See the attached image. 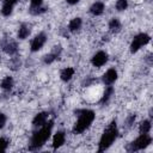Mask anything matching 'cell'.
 <instances>
[{"label": "cell", "instance_id": "6da1fadb", "mask_svg": "<svg viewBox=\"0 0 153 153\" xmlns=\"http://www.w3.org/2000/svg\"><path fill=\"white\" fill-rule=\"evenodd\" d=\"M78 114H79L78 115L79 120L74 124V128H73L74 134H80L84 130H86L92 123V121L94 120V112L92 110H80L78 111Z\"/></svg>", "mask_w": 153, "mask_h": 153}, {"label": "cell", "instance_id": "7a4b0ae2", "mask_svg": "<svg viewBox=\"0 0 153 153\" xmlns=\"http://www.w3.org/2000/svg\"><path fill=\"white\" fill-rule=\"evenodd\" d=\"M51 128H53V121H50L48 124H43L42 128L36 131L31 139V149L35 148H39L41 146L44 145V142L49 139L50 133H51Z\"/></svg>", "mask_w": 153, "mask_h": 153}, {"label": "cell", "instance_id": "3957f363", "mask_svg": "<svg viewBox=\"0 0 153 153\" xmlns=\"http://www.w3.org/2000/svg\"><path fill=\"white\" fill-rule=\"evenodd\" d=\"M117 136V127H116V122H111V124L108 127V129L104 131V134L100 137L99 141V152H103L105 149H108L111 143L115 141Z\"/></svg>", "mask_w": 153, "mask_h": 153}, {"label": "cell", "instance_id": "277c9868", "mask_svg": "<svg viewBox=\"0 0 153 153\" xmlns=\"http://www.w3.org/2000/svg\"><path fill=\"white\" fill-rule=\"evenodd\" d=\"M152 139L149 135L147 134H141L135 141L131 142V146L129 148V151H137V149H142L145 147H147L149 143H151Z\"/></svg>", "mask_w": 153, "mask_h": 153}, {"label": "cell", "instance_id": "5b68a950", "mask_svg": "<svg viewBox=\"0 0 153 153\" xmlns=\"http://www.w3.org/2000/svg\"><path fill=\"white\" fill-rule=\"evenodd\" d=\"M149 42V36L147 33H139L134 37L133 42H131V45H130V51L131 53H135L137 51L142 45L147 44Z\"/></svg>", "mask_w": 153, "mask_h": 153}, {"label": "cell", "instance_id": "8992f818", "mask_svg": "<svg viewBox=\"0 0 153 153\" xmlns=\"http://www.w3.org/2000/svg\"><path fill=\"white\" fill-rule=\"evenodd\" d=\"M45 39H47V37H45L44 33L37 35V36L33 38V41L31 42V50H32V51L39 50V49L43 47V44L45 43Z\"/></svg>", "mask_w": 153, "mask_h": 153}, {"label": "cell", "instance_id": "52a82bcc", "mask_svg": "<svg viewBox=\"0 0 153 153\" xmlns=\"http://www.w3.org/2000/svg\"><path fill=\"white\" fill-rule=\"evenodd\" d=\"M108 61V55L104 51H98L93 57H92V65L96 67H100L103 66L105 62Z\"/></svg>", "mask_w": 153, "mask_h": 153}, {"label": "cell", "instance_id": "ba28073f", "mask_svg": "<svg viewBox=\"0 0 153 153\" xmlns=\"http://www.w3.org/2000/svg\"><path fill=\"white\" fill-rule=\"evenodd\" d=\"M117 79V72L115 71V69H109L104 75H103V81H104V84H106V85H111L115 80Z\"/></svg>", "mask_w": 153, "mask_h": 153}, {"label": "cell", "instance_id": "9c48e42d", "mask_svg": "<svg viewBox=\"0 0 153 153\" xmlns=\"http://www.w3.org/2000/svg\"><path fill=\"white\" fill-rule=\"evenodd\" d=\"M47 120H48V114L47 112H39L35 116L32 123L35 127H42L43 124L47 123Z\"/></svg>", "mask_w": 153, "mask_h": 153}, {"label": "cell", "instance_id": "30bf717a", "mask_svg": "<svg viewBox=\"0 0 153 153\" xmlns=\"http://www.w3.org/2000/svg\"><path fill=\"white\" fill-rule=\"evenodd\" d=\"M63 143H65V133L63 131H57L54 135V139H53V147L54 148H59Z\"/></svg>", "mask_w": 153, "mask_h": 153}, {"label": "cell", "instance_id": "8fae6325", "mask_svg": "<svg viewBox=\"0 0 153 153\" xmlns=\"http://www.w3.org/2000/svg\"><path fill=\"white\" fill-rule=\"evenodd\" d=\"M2 48H4L5 53H7V54H10V55L17 53V50H18L17 43H16V42H12V41H10V42H7L6 44H4Z\"/></svg>", "mask_w": 153, "mask_h": 153}, {"label": "cell", "instance_id": "7c38bea8", "mask_svg": "<svg viewBox=\"0 0 153 153\" xmlns=\"http://www.w3.org/2000/svg\"><path fill=\"white\" fill-rule=\"evenodd\" d=\"M90 11H91L92 14L99 16V14H102L103 11H104V4H103V2H94V4L91 6Z\"/></svg>", "mask_w": 153, "mask_h": 153}, {"label": "cell", "instance_id": "4fadbf2b", "mask_svg": "<svg viewBox=\"0 0 153 153\" xmlns=\"http://www.w3.org/2000/svg\"><path fill=\"white\" fill-rule=\"evenodd\" d=\"M29 35H30V27H29L26 24H23V25L19 27L18 37H19L20 39H24V38H26Z\"/></svg>", "mask_w": 153, "mask_h": 153}, {"label": "cell", "instance_id": "5bb4252c", "mask_svg": "<svg viewBox=\"0 0 153 153\" xmlns=\"http://www.w3.org/2000/svg\"><path fill=\"white\" fill-rule=\"evenodd\" d=\"M73 74H74V69H73V68H71V67L65 68V69L61 72V79H62L63 81H67V80H69V79L73 76Z\"/></svg>", "mask_w": 153, "mask_h": 153}, {"label": "cell", "instance_id": "9a60e30c", "mask_svg": "<svg viewBox=\"0 0 153 153\" xmlns=\"http://www.w3.org/2000/svg\"><path fill=\"white\" fill-rule=\"evenodd\" d=\"M80 26H81V19H80V18H74V19H72V20L69 22V25H68V27H69L71 31H76L78 29H80Z\"/></svg>", "mask_w": 153, "mask_h": 153}, {"label": "cell", "instance_id": "2e32d148", "mask_svg": "<svg viewBox=\"0 0 153 153\" xmlns=\"http://www.w3.org/2000/svg\"><path fill=\"white\" fill-rule=\"evenodd\" d=\"M13 86V79L11 76H6L2 81H1V87L4 90H10Z\"/></svg>", "mask_w": 153, "mask_h": 153}, {"label": "cell", "instance_id": "e0dca14e", "mask_svg": "<svg viewBox=\"0 0 153 153\" xmlns=\"http://www.w3.org/2000/svg\"><path fill=\"white\" fill-rule=\"evenodd\" d=\"M139 129H140V133H141V134H147V133L151 130V122H149V121H143V122H141Z\"/></svg>", "mask_w": 153, "mask_h": 153}, {"label": "cell", "instance_id": "ac0fdd59", "mask_svg": "<svg viewBox=\"0 0 153 153\" xmlns=\"http://www.w3.org/2000/svg\"><path fill=\"white\" fill-rule=\"evenodd\" d=\"M109 27H110V30H111L112 32H115V31H118V30L121 29V24H120L118 19H116V18L111 19V22L109 23Z\"/></svg>", "mask_w": 153, "mask_h": 153}, {"label": "cell", "instance_id": "d6986e66", "mask_svg": "<svg viewBox=\"0 0 153 153\" xmlns=\"http://www.w3.org/2000/svg\"><path fill=\"white\" fill-rule=\"evenodd\" d=\"M12 8H13V5L10 4V2H5L2 5V8H1V13L4 16H10L11 12H12Z\"/></svg>", "mask_w": 153, "mask_h": 153}, {"label": "cell", "instance_id": "ffe728a7", "mask_svg": "<svg viewBox=\"0 0 153 153\" xmlns=\"http://www.w3.org/2000/svg\"><path fill=\"white\" fill-rule=\"evenodd\" d=\"M112 92H114V88L112 87H108L106 90H105V92H104V96H103V98H102V103H105V102H108V99L110 98V96L112 94Z\"/></svg>", "mask_w": 153, "mask_h": 153}, {"label": "cell", "instance_id": "44dd1931", "mask_svg": "<svg viewBox=\"0 0 153 153\" xmlns=\"http://www.w3.org/2000/svg\"><path fill=\"white\" fill-rule=\"evenodd\" d=\"M127 6H128L127 0H117V2H116V8H117L118 11H123V10H126Z\"/></svg>", "mask_w": 153, "mask_h": 153}, {"label": "cell", "instance_id": "7402d4cb", "mask_svg": "<svg viewBox=\"0 0 153 153\" xmlns=\"http://www.w3.org/2000/svg\"><path fill=\"white\" fill-rule=\"evenodd\" d=\"M55 59H56V54H49V55H47L44 57V62L45 63H51Z\"/></svg>", "mask_w": 153, "mask_h": 153}, {"label": "cell", "instance_id": "603a6c76", "mask_svg": "<svg viewBox=\"0 0 153 153\" xmlns=\"http://www.w3.org/2000/svg\"><path fill=\"white\" fill-rule=\"evenodd\" d=\"M7 140H5L4 137H0V152H2V151H5L6 148H7Z\"/></svg>", "mask_w": 153, "mask_h": 153}, {"label": "cell", "instance_id": "cb8c5ba5", "mask_svg": "<svg viewBox=\"0 0 153 153\" xmlns=\"http://www.w3.org/2000/svg\"><path fill=\"white\" fill-rule=\"evenodd\" d=\"M42 1L43 0H31V10H35V8H38L39 6H41V4H42Z\"/></svg>", "mask_w": 153, "mask_h": 153}, {"label": "cell", "instance_id": "d4e9b609", "mask_svg": "<svg viewBox=\"0 0 153 153\" xmlns=\"http://www.w3.org/2000/svg\"><path fill=\"white\" fill-rule=\"evenodd\" d=\"M6 123V116L4 114H0V128H2Z\"/></svg>", "mask_w": 153, "mask_h": 153}, {"label": "cell", "instance_id": "484cf974", "mask_svg": "<svg viewBox=\"0 0 153 153\" xmlns=\"http://www.w3.org/2000/svg\"><path fill=\"white\" fill-rule=\"evenodd\" d=\"M79 0H67V2L68 4H71V5H74V4H76Z\"/></svg>", "mask_w": 153, "mask_h": 153}, {"label": "cell", "instance_id": "4316f807", "mask_svg": "<svg viewBox=\"0 0 153 153\" xmlns=\"http://www.w3.org/2000/svg\"><path fill=\"white\" fill-rule=\"evenodd\" d=\"M5 2H10V4H12V5H14V4L17 2V0H5Z\"/></svg>", "mask_w": 153, "mask_h": 153}]
</instances>
